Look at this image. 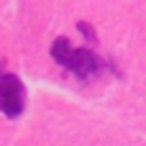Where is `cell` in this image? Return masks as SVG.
<instances>
[{"mask_svg": "<svg viewBox=\"0 0 146 146\" xmlns=\"http://www.w3.org/2000/svg\"><path fill=\"white\" fill-rule=\"evenodd\" d=\"M51 59H54L59 67H64L67 72H72L74 77H80V80L95 77V74L105 67V62H103L95 51H90V49H77V46H72L67 38H56V41L51 44Z\"/></svg>", "mask_w": 146, "mask_h": 146, "instance_id": "1", "label": "cell"}, {"mask_svg": "<svg viewBox=\"0 0 146 146\" xmlns=\"http://www.w3.org/2000/svg\"><path fill=\"white\" fill-rule=\"evenodd\" d=\"M0 105H3V113H5L8 118L21 115L23 108H26V87H23V82H21L15 74H10V72H5V74L0 77Z\"/></svg>", "mask_w": 146, "mask_h": 146, "instance_id": "2", "label": "cell"}]
</instances>
